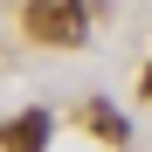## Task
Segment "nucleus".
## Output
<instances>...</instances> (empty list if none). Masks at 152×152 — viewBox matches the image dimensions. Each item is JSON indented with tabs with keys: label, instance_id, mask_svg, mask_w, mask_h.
Returning <instances> with one entry per match:
<instances>
[{
	"label": "nucleus",
	"instance_id": "1",
	"mask_svg": "<svg viewBox=\"0 0 152 152\" xmlns=\"http://www.w3.org/2000/svg\"><path fill=\"white\" fill-rule=\"evenodd\" d=\"M28 35L69 48V42L90 35V7H83V0H35V7H28Z\"/></svg>",
	"mask_w": 152,
	"mask_h": 152
},
{
	"label": "nucleus",
	"instance_id": "2",
	"mask_svg": "<svg viewBox=\"0 0 152 152\" xmlns=\"http://www.w3.org/2000/svg\"><path fill=\"white\" fill-rule=\"evenodd\" d=\"M42 145H48V111H21L0 132V152H42Z\"/></svg>",
	"mask_w": 152,
	"mask_h": 152
},
{
	"label": "nucleus",
	"instance_id": "4",
	"mask_svg": "<svg viewBox=\"0 0 152 152\" xmlns=\"http://www.w3.org/2000/svg\"><path fill=\"white\" fill-rule=\"evenodd\" d=\"M145 97H152V69H145Z\"/></svg>",
	"mask_w": 152,
	"mask_h": 152
},
{
	"label": "nucleus",
	"instance_id": "3",
	"mask_svg": "<svg viewBox=\"0 0 152 152\" xmlns=\"http://www.w3.org/2000/svg\"><path fill=\"white\" fill-rule=\"evenodd\" d=\"M83 118H90V124H97V132H111V138H124V124H118V111H111V104H90V111H83Z\"/></svg>",
	"mask_w": 152,
	"mask_h": 152
}]
</instances>
